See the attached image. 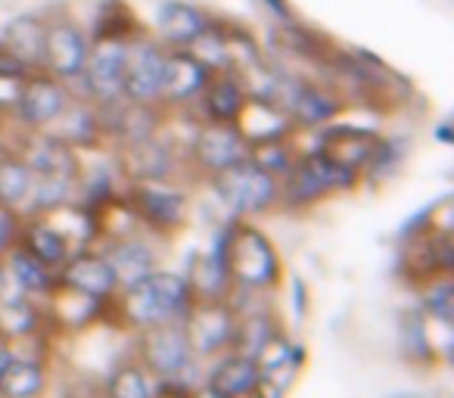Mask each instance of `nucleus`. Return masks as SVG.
<instances>
[{"label": "nucleus", "mask_w": 454, "mask_h": 398, "mask_svg": "<svg viewBox=\"0 0 454 398\" xmlns=\"http://www.w3.org/2000/svg\"><path fill=\"white\" fill-rule=\"evenodd\" d=\"M221 240V255H224L227 280L247 293H262L280 280V259L274 243L262 228L253 222H234L227 218Z\"/></svg>", "instance_id": "f257e3e1"}, {"label": "nucleus", "mask_w": 454, "mask_h": 398, "mask_svg": "<svg viewBox=\"0 0 454 398\" xmlns=\"http://www.w3.org/2000/svg\"><path fill=\"white\" fill-rule=\"evenodd\" d=\"M361 177L346 165L333 162L321 150H299L296 162L280 177L278 206L280 209H311L330 196L348 193L358 187Z\"/></svg>", "instance_id": "f03ea898"}, {"label": "nucleus", "mask_w": 454, "mask_h": 398, "mask_svg": "<svg viewBox=\"0 0 454 398\" xmlns=\"http://www.w3.org/2000/svg\"><path fill=\"white\" fill-rule=\"evenodd\" d=\"M193 299V290H190L187 277L171 271H153L146 274L144 280H137L134 286L121 290L119 299V315L128 327L144 330L153 327V324L162 321H175V317L184 315V308Z\"/></svg>", "instance_id": "7ed1b4c3"}, {"label": "nucleus", "mask_w": 454, "mask_h": 398, "mask_svg": "<svg viewBox=\"0 0 454 398\" xmlns=\"http://www.w3.org/2000/svg\"><path fill=\"white\" fill-rule=\"evenodd\" d=\"M208 187H212L215 199L224 206L227 218H234V222H249V218H262L278 209L280 181L249 156L215 175Z\"/></svg>", "instance_id": "20e7f679"}, {"label": "nucleus", "mask_w": 454, "mask_h": 398, "mask_svg": "<svg viewBox=\"0 0 454 398\" xmlns=\"http://www.w3.org/2000/svg\"><path fill=\"white\" fill-rule=\"evenodd\" d=\"M121 203L140 228L156 237H171L187 224L190 193L177 181H128Z\"/></svg>", "instance_id": "39448f33"}, {"label": "nucleus", "mask_w": 454, "mask_h": 398, "mask_svg": "<svg viewBox=\"0 0 454 398\" xmlns=\"http://www.w3.org/2000/svg\"><path fill=\"white\" fill-rule=\"evenodd\" d=\"M47 28H44V59H41V69L51 72L53 78L72 84L78 82V75L84 72L90 53V32L88 22L78 20L69 7L59 10H44Z\"/></svg>", "instance_id": "423d86ee"}, {"label": "nucleus", "mask_w": 454, "mask_h": 398, "mask_svg": "<svg viewBox=\"0 0 454 398\" xmlns=\"http://www.w3.org/2000/svg\"><path fill=\"white\" fill-rule=\"evenodd\" d=\"M72 88L51 72L38 69L28 72L13 90V103H10V119L20 131H51L53 121L66 113L72 103Z\"/></svg>", "instance_id": "0eeeda50"}, {"label": "nucleus", "mask_w": 454, "mask_h": 398, "mask_svg": "<svg viewBox=\"0 0 454 398\" xmlns=\"http://www.w3.org/2000/svg\"><path fill=\"white\" fill-rule=\"evenodd\" d=\"M137 346H140V364L156 377V383H187V373L193 371L196 355L190 348V339L184 333L181 317L175 321L153 324V327L137 330Z\"/></svg>", "instance_id": "6e6552de"}, {"label": "nucleus", "mask_w": 454, "mask_h": 398, "mask_svg": "<svg viewBox=\"0 0 454 398\" xmlns=\"http://www.w3.org/2000/svg\"><path fill=\"white\" fill-rule=\"evenodd\" d=\"M165 78H168V47L159 44L150 32L128 41L125 66V100L134 106L162 109Z\"/></svg>", "instance_id": "1a4fd4ad"}, {"label": "nucleus", "mask_w": 454, "mask_h": 398, "mask_svg": "<svg viewBox=\"0 0 454 398\" xmlns=\"http://www.w3.org/2000/svg\"><path fill=\"white\" fill-rule=\"evenodd\" d=\"M249 156V140L237 125H218V121H196V131L184 150V165L200 177L212 181L215 175L227 171L231 165Z\"/></svg>", "instance_id": "9d476101"}, {"label": "nucleus", "mask_w": 454, "mask_h": 398, "mask_svg": "<svg viewBox=\"0 0 454 398\" xmlns=\"http://www.w3.org/2000/svg\"><path fill=\"white\" fill-rule=\"evenodd\" d=\"M125 66L128 41H94L84 72L72 84V94L84 97L94 106H113L125 100Z\"/></svg>", "instance_id": "9b49d317"}, {"label": "nucleus", "mask_w": 454, "mask_h": 398, "mask_svg": "<svg viewBox=\"0 0 454 398\" xmlns=\"http://www.w3.org/2000/svg\"><path fill=\"white\" fill-rule=\"evenodd\" d=\"M212 22L215 13L196 0H156L144 26L168 51H193L208 35Z\"/></svg>", "instance_id": "f8f14e48"}, {"label": "nucleus", "mask_w": 454, "mask_h": 398, "mask_svg": "<svg viewBox=\"0 0 454 398\" xmlns=\"http://www.w3.org/2000/svg\"><path fill=\"white\" fill-rule=\"evenodd\" d=\"M184 333L196 358H206L221 348H231L237 327V311L221 296H193L181 315Z\"/></svg>", "instance_id": "ddd939ff"}, {"label": "nucleus", "mask_w": 454, "mask_h": 398, "mask_svg": "<svg viewBox=\"0 0 454 398\" xmlns=\"http://www.w3.org/2000/svg\"><path fill=\"white\" fill-rule=\"evenodd\" d=\"M115 165L125 181H175L184 152L165 137V128H159L150 137L115 146Z\"/></svg>", "instance_id": "4468645a"}, {"label": "nucleus", "mask_w": 454, "mask_h": 398, "mask_svg": "<svg viewBox=\"0 0 454 398\" xmlns=\"http://www.w3.org/2000/svg\"><path fill=\"white\" fill-rule=\"evenodd\" d=\"M253 100L247 72L243 69H212V78L206 82L202 94L196 97L193 115L196 121H218V125H237L243 109Z\"/></svg>", "instance_id": "2eb2a0df"}, {"label": "nucleus", "mask_w": 454, "mask_h": 398, "mask_svg": "<svg viewBox=\"0 0 454 398\" xmlns=\"http://www.w3.org/2000/svg\"><path fill=\"white\" fill-rule=\"evenodd\" d=\"M380 140H383V134L373 131V128H355V125L330 121V125L317 128L315 150H321L324 156H330L333 162L346 165L348 171H355V175L361 177L367 165H371Z\"/></svg>", "instance_id": "dca6fc26"}, {"label": "nucleus", "mask_w": 454, "mask_h": 398, "mask_svg": "<svg viewBox=\"0 0 454 398\" xmlns=\"http://www.w3.org/2000/svg\"><path fill=\"white\" fill-rule=\"evenodd\" d=\"M208 78H212V66L196 51H168L162 109L165 113H190Z\"/></svg>", "instance_id": "f3484780"}, {"label": "nucleus", "mask_w": 454, "mask_h": 398, "mask_svg": "<svg viewBox=\"0 0 454 398\" xmlns=\"http://www.w3.org/2000/svg\"><path fill=\"white\" fill-rule=\"evenodd\" d=\"M57 284L69 286V290L82 293L88 299H97V302H113L115 290V274L109 268L106 255L94 253V249H75V253L66 259V265L57 271Z\"/></svg>", "instance_id": "a211bd4d"}, {"label": "nucleus", "mask_w": 454, "mask_h": 398, "mask_svg": "<svg viewBox=\"0 0 454 398\" xmlns=\"http://www.w3.org/2000/svg\"><path fill=\"white\" fill-rule=\"evenodd\" d=\"M44 10H22L0 22V44L35 72L41 69V59H44Z\"/></svg>", "instance_id": "6ab92c4d"}, {"label": "nucleus", "mask_w": 454, "mask_h": 398, "mask_svg": "<svg viewBox=\"0 0 454 398\" xmlns=\"http://www.w3.org/2000/svg\"><path fill=\"white\" fill-rule=\"evenodd\" d=\"M103 255H106L109 268H113L119 290H128V286H134L137 280H144L146 274L156 271V253H153L150 243L134 234V230L113 237L109 246L103 249Z\"/></svg>", "instance_id": "aec40b11"}, {"label": "nucleus", "mask_w": 454, "mask_h": 398, "mask_svg": "<svg viewBox=\"0 0 454 398\" xmlns=\"http://www.w3.org/2000/svg\"><path fill=\"white\" fill-rule=\"evenodd\" d=\"M51 134H57L63 144H69L78 152H90L97 146L106 144L103 137V119H100V106H94L84 97H72V103L66 106V113L53 121Z\"/></svg>", "instance_id": "412c9836"}, {"label": "nucleus", "mask_w": 454, "mask_h": 398, "mask_svg": "<svg viewBox=\"0 0 454 398\" xmlns=\"http://www.w3.org/2000/svg\"><path fill=\"white\" fill-rule=\"evenodd\" d=\"M20 246H26L35 259H41L47 268L59 271L66 265L75 246L69 243V237L63 234L57 222L51 215H22V228H20Z\"/></svg>", "instance_id": "4be33fe9"}, {"label": "nucleus", "mask_w": 454, "mask_h": 398, "mask_svg": "<svg viewBox=\"0 0 454 398\" xmlns=\"http://www.w3.org/2000/svg\"><path fill=\"white\" fill-rule=\"evenodd\" d=\"M255 383H259V361L234 352V348L206 377V386L221 398H253Z\"/></svg>", "instance_id": "5701e85b"}, {"label": "nucleus", "mask_w": 454, "mask_h": 398, "mask_svg": "<svg viewBox=\"0 0 454 398\" xmlns=\"http://www.w3.org/2000/svg\"><path fill=\"white\" fill-rule=\"evenodd\" d=\"M4 268H7L10 284L16 286V293H26V296H51L53 286H57V271L47 268L41 259H35L26 246H10V253L4 255Z\"/></svg>", "instance_id": "b1692460"}, {"label": "nucleus", "mask_w": 454, "mask_h": 398, "mask_svg": "<svg viewBox=\"0 0 454 398\" xmlns=\"http://www.w3.org/2000/svg\"><path fill=\"white\" fill-rule=\"evenodd\" d=\"M88 32L90 41H131L146 32V26L128 0H100L94 20L88 22Z\"/></svg>", "instance_id": "393cba45"}, {"label": "nucleus", "mask_w": 454, "mask_h": 398, "mask_svg": "<svg viewBox=\"0 0 454 398\" xmlns=\"http://www.w3.org/2000/svg\"><path fill=\"white\" fill-rule=\"evenodd\" d=\"M28 190H32L28 162L16 146H4L0 150V206L22 212L28 203Z\"/></svg>", "instance_id": "a878e982"}, {"label": "nucleus", "mask_w": 454, "mask_h": 398, "mask_svg": "<svg viewBox=\"0 0 454 398\" xmlns=\"http://www.w3.org/2000/svg\"><path fill=\"white\" fill-rule=\"evenodd\" d=\"M41 311L26 293H7L0 296V342L28 339L38 330Z\"/></svg>", "instance_id": "bb28decb"}, {"label": "nucleus", "mask_w": 454, "mask_h": 398, "mask_svg": "<svg viewBox=\"0 0 454 398\" xmlns=\"http://www.w3.org/2000/svg\"><path fill=\"white\" fill-rule=\"evenodd\" d=\"M47 389V367L35 358L16 355L0 377V398H38Z\"/></svg>", "instance_id": "cd10ccee"}, {"label": "nucleus", "mask_w": 454, "mask_h": 398, "mask_svg": "<svg viewBox=\"0 0 454 398\" xmlns=\"http://www.w3.org/2000/svg\"><path fill=\"white\" fill-rule=\"evenodd\" d=\"M106 398H159L156 392V377L146 371L144 364H119L106 377Z\"/></svg>", "instance_id": "c85d7f7f"}, {"label": "nucleus", "mask_w": 454, "mask_h": 398, "mask_svg": "<svg viewBox=\"0 0 454 398\" xmlns=\"http://www.w3.org/2000/svg\"><path fill=\"white\" fill-rule=\"evenodd\" d=\"M278 333L268 315H253V317H237L234 327V339H231V348L240 355H249V358H259V352L268 346V339Z\"/></svg>", "instance_id": "c756f323"}, {"label": "nucleus", "mask_w": 454, "mask_h": 398, "mask_svg": "<svg viewBox=\"0 0 454 398\" xmlns=\"http://www.w3.org/2000/svg\"><path fill=\"white\" fill-rule=\"evenodd\" d=\"M451 296H454V286L448 274L433 277V284L427 286V296H423V311H427V317L439 321L445 330L451 327Z\"/></svg>", "instance_id": "7c9ffc66"}, {"label": "nucleus", "mask_w": 454, "mask_h": 398, "mask_svg": "<svg viewBox=\"0 0 454 398\" xmlns=\"http://www.w3.org/2000/svg\"><path fill=\"white\" fill-rule=\"evenodd\" d=\"M20 228H22V212L0 206V259L10 253V246H16Z\"/></svg>", "instance_id": "2f4dec72"}, {"label": "nucleus", "mask_w": 454, "mask_h": 398, "mask_svg": "<svg viewBox=\"0 0 454 398\" xmlns=\"http://www.w3.org/2000/svg\"><path fill=\"white\" fill-rule=\"evenodd\" d=\"M255 7H262V13L274 22V26H286V22L299 20L296 7H293V0H253Z\"/></svg>", "instance_id": "473e14b6"}, {"label": "nucleus", "mask_w": 454, "mask_h": 398, "mask_svg": "<svg viewBox=\"0 0 454 398\" xmlns=\"http://www.w3.org/2000/svg\"><path fill=\"white\" fill-rule=\"evenodd\" d=\"M433 140H435V144H442V146H451L454 144V125H451V119L435 121V125H433Z\"/></svg>", "instance_id": "72a5a7b5"}, {"label": "nucleus", "mask_w": 454, "mask_h": 398, "mask_svg": "<svg viewBox=\"0 0 454 398\" xmlns=\"http://www.w3.org/2000/svg\"><path fill=\"white\" fill-rule=\"evenodd\" d=\"M16 358V352L7 346V342H0V377H4V371L10 367V361Z\"/></svg>", "instance_id": "f704fd0d"}, {"label": "nucleus", "mask_w": 454, "mask_h": 398, "mask_svg": "<svg viewBox=\"0 0 454 398\" xmlns=\"http://www.w3.org/2000/svg\"><path fill=\"white\" fill-rule=\"evenodd\" d=\"M187 398H221V395H218V392H212L206 383H202L200 389H190V392H187Z\"/></svg>", "instance_id": "c9c22d12"}, {"label": "nucleus", "mask_w": 454, "mask_h": 398, "mask_svg": "<svg viewBox=\"0 0 454 398\" xmlns=\"http://www.w3.org/2000/svg\"><path fill=\"white\" fill-rule=\"evenodd\" d=\"M103 398H106V395H103Z\"/></svg>", "instance_id": "e433bc0d"}]
</instances>
